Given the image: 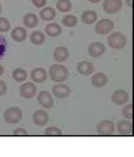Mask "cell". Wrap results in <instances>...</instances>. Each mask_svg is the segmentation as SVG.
Wrapping results in <instances>:
<instances>
[{"label":"cell","instance_id":"cb8c5ba5","mask_svg":"<svg viewBox=\"0 0 134 157\" xmlns=\"http://www.w3.org/2000/svg\"><path fill=\"white\" fill-rule=\"evenodd\" d=\"M13 79L16 81V82H24L27 77H28V73H27V71L23 69H15L13 71Z\"/></svg>","mask_w":134,"mask_h":157},{"label":"cell","instance_id":"30bf717a","mask_svg":"<svg viewBox=\"0 0 134 157\" xmlns=\"http://www.w3.org/2000/svg\"><path fill=\"white\" fill-rule=\"evenodd\" d=\"M52 94L56 98L64 99L70 95L71 90L69 87L65 84H57L52 88Z\"/></svg>","mask_w":134,"mask_h":157},{"label":"cell","instance_id":"44dd1931","mask_svg":"<svg viewBox=\"0 0 134 157\" xmlns=\"http://www.w3.org/2000/svg\"><path fill=\"white\" fill-rule=\"evenodd\" d=\"M38 17L37 15H35L34 13H27L24 17H23V24L27 27V28H34L36 27L38 24Z\"/></svg>","mask_w":134,"mask_h":157},{"label":"cell","instance_id":"52a82bcc","mask_svg":"<svg viewBox=\"0 0 134 157\" xmlns=\"http://www.w3.org/2000/svg\"><path fill=\"white\" fill-rule=\"evenodd\" d=\"M37 101L43 108L48 109H51L53 107V105H54L53 97L47 90H42L39 92V94L37 95Z\"/></svg>","mask_w":134,"mask_h":157},{"label":"cell","instance_id":"d6a6232c","mask_svg":"<svg viewBox=\"0 0 134 157\" xmlns=\"http://www.w3.org/2000/svg\"><path fill=\"white\" fill-rule=\"evenodd\" d=\"M14 135H19V136H23V135H27L28 132L25 130V128H16L14 131Z\"/></svg>","mask_w":134,"mask_h":157},{"label":"cell","instance_id":"d4e9b609","mask_svg":"<svg viewBox=\"0 0 134 157\" xmlns=\"http://www.w3.org/2000/svg\"><path fill=\"white\" fill-rule=\"evenodd\" d=\"M57 10L63 13H68L71 10V3L69 0H58L56 3Z\"/></svg>","mask_w":134,"mask_h":157},{"label":"cell","instance_id":"603a6c76","mask_svg":"<svg viewBox=\"0 0 134 157\" xmlns=\"http://www.w3.org/2000/svg\"><path fill=\"white\" fill-rule=\"evenodd\" d=\"M31 42L33 44V45H42L44 42H45V35L43 33L41 32H38V31H35V32H32L31 33Z\"/></svg>","mask_w":134,"mask_h":157},{"label":"cell","instance_id":"f546056e","mask_svg":"<svg viewBox=\"0 0 134 157\" xmlns=\"http://www.w3.org/2000/svg\"><path fill=\"white\" fill-rule=\"evenodd\" d=\"M5 49H6V41L4 39V37L0 36V57L3 56Z\"/></svg>","mask_w":134,"mask_h":157},{"label":"cell","instance_id":"9a60e30c","mask_svg":"<svg viewBox=\"0 0 134 157\" xmlns=\"http://www.w3.org/2000/svg\"><path fill=\"white\" fill-rule=\"evenodd\" d=\"M108 83V76L103 72H97L91 77V84L96 88H103Z\"/></svg>","mask_w":134,"mask_h":157},{"label":"cell","instance_id":"9c48e42d","mask_svg":"<svg viewBox=\"0 0 134 157\" xmlns=\"http://www.w3.org/2000/svg\"><path fill=\"white\" fill-rule=\"evenodd\" d=\"M128 100H129V95L128 92L124 90H115L111 95V101L114 104L118 106L126 104Z\"/></svg>","mask_w":134,"mask_h":157},{"label":"cell","instance_id":"7c38bea8","mask_svg":"<svg viewBox=\"0 0 134 157\" xmlns=\"http://www.w3.org/2000/svg\"><path fill=\"white\" fill-rule=\"evenodd\" d=\"M49 121V114L46 110H36L32 114V122L37 126H45Z\"/></svg>","mask_w":134,"mask_h":157},{"label":"cell","instance_id":"8d00e7d4","mask_svg":"<svg viewBox=\"0 0 134 157\" xmlns=\"http://www.w3.org/2000/svg\"><path fill=\"white\" fill-rule=\"evenodd\" d=\"M1 11H2V7H1V5H0V13H1Z\"/></svg>","mask_w":134,"mask_h":157},{"label":"cell","instance_id":"3957f363","mask_svg":"<svg viewBox=\"0 0 134 157\" xmlns=\"http://www.w3.org/2000/svg\"><path fill=\"white\" fill-rule=\"evenodd\" d=\"M23 116L22 109L17 107H10L4 112V119L9 124H17L21 121Z\"/></svg>","mask_w":134,"mask_h":157},{"label":"cell","instance_id":"7a4b0ae2","mask_svg":"<svg viewBox=\"0 0 134 157\" xmlns=\"http://www.w3.org/2000/svg\"><path fill=\"white\" fill-rule=\"evenodd\" d=\"M128 40L126 35L120 32H115L111 33L108 38V45L111 49L121 50L127 46Z\"/></svg>","mask_w":134,"mask_h":157},{"label":"cell","instance_id":"1f68e13d","mask_svg":"<svg viewBox=\"0 0 134 157\" xmlns=\"http://www.w3.org/2000/svg\"><path fill=\"white\" fill-rule=\"evenodd\" d=\"M6 92H7V84L4 81L0 80V96L4 95Z\"/></svg>","mask_w":134,"mask_h":157},{"label":"cell","instance_id":"ffe728a7","mask_svg":"<svg viewBox=\"0 0 134 157\" xmlns=\"http://www.w3.org/2000/svg\"><path fill=\"white\" fill-rule=\"evenodd\" d=\"M40 17L42 18L43 20L45 21H51L55 18L56 16V13L55 10L51 7H47V8H44L40 11L39 13Z\"/></svg>","mask_w":134,"mask_h":157},{"label":"cell","instance_id":"e575fe53","mask_svg":"<svg viewBox=\"0 0 134 157\" xmlns=\"http://www.w3.org/2000/svg\"><path fill=\"white\" fill-rule=\"evenodd\" d=\"M3 73H4V68L1 65H0V76H1Z\"/></svg>","mask_w":134,"mask_h":157},{"label":"cell","instance_id":"484cf974","mask_svg":"<svg viewBox=\"0 0 134 157\" xmlns=\"http://www.w3.org/2000/svg\"><path fill=\"white\" fill-rule=\"evenodd\" d=\"M62 23H63L65 27H74L77 25L78 19L75 15L69 14V15H66L63 19H62Z\"/></svg>","mask_w":134,"mask_h":157},{"label":"cell","instance_id":"7402d4cb","mask_svg":"<svg viewBox=\"0 0 134 157\" xmlns=\"http://www.w3.org/2000/svg\"><path fill=\"white\" fill-rule=\"evenodd\" d=\"M97 13L94 11H85L81 15V20L87 25L93 24L97 20Z\"/></svg>","mask_w":134,"mask_h":157},{"label":"cell","instance_id":"ba28073f","mask_svg":"<svg viewBox=\"0 0 134 157\" xmlns=\"http://www.w3.org/2000/svg\"><path fill=\"white\" fill-rule=\"evenodd\" d=\"M37 88L32 82H26L20 87V94L25 99H31L36 94Z\"/></svg>","mask_w":134,"mask_h":157},{"label":"cell","instance_id":"4316f807","mask_svg":"<svg viewBox=\"0 0 134 157\" xmlns=\"http://www.w3.org/2000/svg\"><path fill=\"white\" fill-rule=\"evenodd\" d=\"M11 29V23L6 17H0V33H7Z\"/></svg>","mask_w":134,"mask_h":157},{"label":"cell","instance_id":"5b68a950","mask_svg":"<svg viewBox=\"0 0 134 157\" xmlns=\"http://www.w3.org/2000/svg\"><path fill=\"white\" fill-rule=\"evenodd\" d=\"M123 6L122 0H104L103 1V9L106 13L114 14L118 13Z\"/></svg>","mask_w":134,"mask_h":157},{"label":"cell","instance_id":"8992f818","mask_svg":"<svg viewBox=\"0 0 134 157\" xmlns=\"http://www.w3.org/2000/svg\"><path fill=\"white\" fill-rule=\"evenodd\" d=\"M96 130L100 135H110L115 131V125L110 120H104L97 125Z\"/></svg>","mask_w":134,"mask_h":157},{"label":"cell","instance_id":"83f0119b","mask_svg":"<svg viewBox=\"0 0 134 157\" xmlns=\"http://www.w3.org/2000/svg\"><path fill=\"white\" fill-rule=\"evenodd\" d=\"M45 134L48 136H56V135H62V132L60 128L56 127H50L45 130Z\"/></svg>","mask_w":134,"mask_h":157},{"label":"cell","instance_id":"4fadbf2b","mask_svg":"<svg viewBox=\"0 0 134 157\" xmlns=\"http://www.w3.org/2000/svg\"><path fill=\"white\" fill-rule=\"evenodd\" d=\"M31 78L35 83H43L48 78V72L45 69L35 68L31 72Z\"/></svg>","mask_w":134,"mask_h":157},{"label":"cell","instance_id":"d6986e66","mask_svg":"<svg viewBox=\"0 0 134 157\" xmlns=\"http://www.w3.org/2000/svg\"><path fill=\"white\" fill-rule=\"evenodd\" d=\"M117 131L120 134L126 135L132 133V123L129 121H125V120H121L117 123Z\"/></svg>","mask_w":134,"mask_h":157},{"label":"cell","instance_id":"836d02e7","mask_svg":"<svg viewBox=\"0 0 134 157\" xmlns=\"http://www.w3.org/2000/svg\"><path fill=\"white\" fill-rule=\"evenodd\" d=\"M126 3L128 7L132 8V0H126Z\"/></svg>","mask_w":134,"mask_h":157},{"label":"cell","instance_id":"4dcf8cb0","mask_svg":"<svg viewBox=\"0 0 134 157\" xmlns=\"http://www.w3.org/2000/svg\"><path fill=\"white\" fill-rule=\"evenodd\" d=\"M32 4L36 8H43L45 5L47 4V0H32Z\"/></svg>","mask_w":134,"mask_h":157},{"label":"cell","instance_id":"f1b7e54d","mask_svg":"<svg viewBox=\"0 0 134 157\" xmlns=\"http://www.w3.org/2000/svg\"><path fill=\"white\" fill-rule=\"evenodd\" d=\"M122 113L126 118L132 119V117H133V105L129 104L126 107H124V109H122Z\"/></svg>","mask_w":134,"mask_h":157},{"label":"cell","instance_id":"ac0fdd59","mask_svg":"<svg viewBox=\"0 0 134 157\" xmlns=\"http://www.w3.org/2000/svg\"><path fill=\"white\" fill-rule=\"evenodd\" d=\"M45 32L50 37H56V36L61 34L62 28L57 23H50L45 28Z\"/></svg>","mask_w":134,"mask_h":157},{"label":"cell","instance_id":"e0dca14e","mask_svg":"<svg viewBox=\"0 0 134 157\" xmlns=\"http://www.w3.org/2000/svg\"><path fill=\"white\" fill-rule=\"evenodd\" d=\"M11 35L15 42H22L27 38V31L23 27H15L12 31Z\"/></svg>","mask_w":134,"mask_h":157},{"label":"cell","instance_id":"2e32d148","mask_svg":"<svg viewBox=\"0 0 134 157\" xmlns=\"http://www.w3.org/2000/svg\"><path fill=\"white\" fill-rule=\"evenodd\" d=\"M69 55V49L66 47H57L53 52V58L58 62H65Z\"/></svg>","mask_w":134,"mask_h":157},{"label":"cell","instance_id":"5bb4252c","mask_svg":"<svg viewBox=\"0 0 134 157\" xmlns=\"http://www.w3.org/2000/svg\"><path fill=\"white\" fill-rule=\"evenodd\" d=\"M94 71V66L91 62L88 61H80L77 65V71L80 75L87 76L91 75Z\"/></svg>","mask_w":134,"mask_h":157},{"label":"cell","instance_id":"d590c367","mask_svg":"<svg viewBox=\"0 0 134 157\" xmlns=\"http://www.w3.org/2000/svg\"><path fill=\"white\" fill-rule=\"evenodd\" d=\"M88 1L91 3H99V2H101V0H88Z\"/></svg>","mask_w":134,"mask_h":157},{"label":"cell","instance_id":"277c9868","mask_svg":"<svg viewBox=\"0 0 134 157\" xmlns=\"http://www.w3.org/2000/svg\"><path fill=\"white\" fill-rule=\"evenodd\" d=\"M114 28V23L110 19H101L100 21H98L95 25V32L98 34H108L110 33Z\"/></svg>","mask_w":134,"mask_h":157},{"label":"cell","instance_id":"6da1fadb","mask_svg":"<svg viewBox=\"0 0 134 157\" xmlns=\"http://www.w3.org/2000/svg\"><path fill=\"white\" fill-rule=\"evenodd\" d=\"M69 70L67 67L61 64H54L49 70V75L50 79L54 82H64L69 77Z\"/></svg>","mask_w":134,"mask_h":157},{"label":"cell","instance_id":"8fae6325","mask_svg":"<svg viewBox=\"0 0 134 157\" xmlns=\"http://www.w3.org/2000/svg\"><path fill=\"white\" fill-rule=\"evenodd\" d=\"M87 51L91 57H100L106 51V46L101 42H93L89 44Z\"/></svg>","mask_w":134,"mask_h":157}]
</instances>
